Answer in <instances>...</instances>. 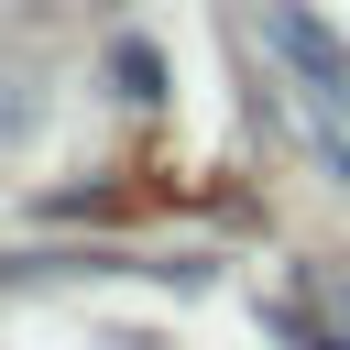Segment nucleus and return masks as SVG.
I'll list each match as a JSON object with an SVG mask.
<instances>
[{
  "label": "nucleus",
  "instance_id": "f257e3e1",
  "mask_svg": "<svg viewBox=\"0 0 350 350\" xmlns=\"http://www.w3.org/2000/svg\"><path fill=\"white\" fill-rule=\"evenodd\" d=\"M262 55H273V88H284V120H295V142L339 175V197H350V33L328 22V11H306V0H273L262 11Z\"/></svg>",
  "mask_w": 350,
  "mask_h": 350
},
{
  "label": "nucleus",
  "instance_id": "f03ea898",
  "mask_svg": "<svg viewBox=\"0 0 350 350\" xmlns=\"http://www.w3.org/2000/svg\"><path fill=\"white\" fill-rule=\"evenodd\" d=\"M109 77H120V98H142V109L164 98V55H153V44H120V55H109Z\"/></svg>",
  "mask_w": 350,
  "mask_h": 350
}]
</instances>
